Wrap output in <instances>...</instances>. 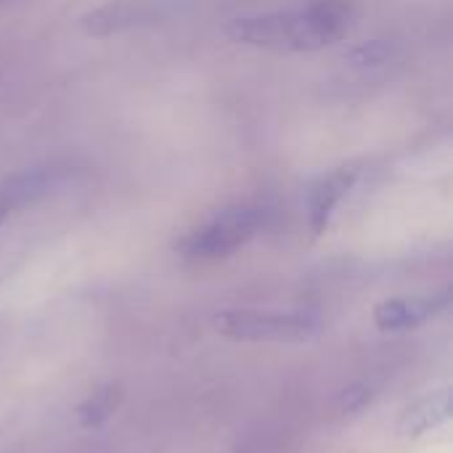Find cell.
Masks as SVG:
<instances>
[{
  "instance_id": "cell-9",
  "label": "cell",
  "mask_w": 453,
  "mask_h": 453,
  "mask_svg": "<svg viewBox=\"0 0 453 453\" xmlns=\"http://www.w3.org/2000/svg\"><path fill=\"white\" fill-rule=\"evenodd\" d=\"M117 403H119V388L104 385L90 398H85V403L77 409V419L82 427H98L114 414Z\"/></svg>"
},
{
  "instance_id": "cell-4",
  "label": "cell",
  "mask_w": 453,
  "mask_h": 453,
  "mask_svg": "<svg viewBox=\"0 0 453 453\" xmlns=\"http://www.w3.org/2000/svg\"><path fill=\"white\" fill-rule=\"evenodd\" d=\"M178 0H111L80 19V27L90 37H109L141 27H154L173 19Z\"/></svg>"
},
{
  "instance_id": "cell-8",
  "label": "cell",
  "mask_w": 453,
  "mask_h": 453,
  "mask_svg": "<svg viewBox=\"0 0 453 453\" xmlns=\"http://www.w3.org/2000/svg\"><path fill=\"white\" fill-rule=\"evenodd\" d=\"M451 414V393L449 390H441V393H433L427 398H422L419 403H414L403 419H401V433L409 435V438H417L422 433H430L433 427H438L441 422H446Z\"/></svg>"
},
{
  "instance_id": "cell-2",
  "label": "cell",
  "mask_w": 453,
  "mask_h": 453,
  "mask_svg": "<svg viewBox=\"0 0 453 453\" xmlns=\"http://www.w3.org/2000/svg\"><path fill=\"white\" fill-rule=\"evenodd\" d=\"M265 223V210L257 204H231L212 218L194 226L178 244V255L183 260L207 263L220 260L242 250L247 242L257 236Z\"/></svg>"
},
{
  "instance_id": "cell-6",
  "label": "cell",
  "mask_w": 453,
  "mask_h": 453,
  "mask_svg": "<svg viewBox=\"0 0 453 453\" xmlns=\"http://www.w3.org/2000/svg\"><path fill=\"white\" fill-rule=\"evenodd\" d=\"M358 167L356 165H345V167H337L332 170L329 175H324L313 191H311V199H308V223H311V231L319 236L326 231L332 215L337 212V207L342 204V199L350 194V188L356 186L358 180Z\"/></svg>"
},
{
  "instance_id": "cell-3",
  "label": "cell",
  "mask_w": 453,
  "mask_h": 453,
  "mask_svg": "<svg viewBox=\"0 0 453 453\" xmlns=\"http://www.w3.org/2000/svg\"><path fill=\"white\" fill-rule=\"evenodd\" d=\"M220 334L242 342H303L319 332V321L308 313H263L226 311L215 319Z\"/></svg>"
},
{
  "instance_id": "cell-7",
  "label": "cell",
  "mask_w": 453,
  "mask_h": 453,
  "mask_svg": "<svg viewBox=\"0 0 453 453\" xmlns=\"http://www.w3.org/2000/svg\"><path fill=\"white\" fill-rule=\"evenodd\" d=\"M451 303L449 292L433 295V297H398V300H385L374 311V321L385 332H401V329H414L438 313H443Z\"/></svg>"
},
{
  "instance_id": "cell-1",
  "label": "cell",
  "mask_w": 453,
  "mask_h": 453,
  "mask_svg": "<svg viewBox=\"0 0 453 453\" xmlns=\"http://www.w3.org/2000/svg\"><path fill=\"white\" fill-rule=\"evenodd\" d=\"M350 8L342 0H319L308 8L271 11L255 16L231 19L226 35L234 42L276 50V53H305L332 45L348 32Z\"/></svg>"
},
{
  "instance_id": "cell-5",
  "label": "cell",
  "mask_w": 453,
  "mask_h": 453,
  "mask_svg": "<svg viewBox=\"0 0 453 453\" xmlns=\"http://www.w3.org/2000/svg\"><path fill=\"white\" fill-rule=\"evenodd\" d=\"M58 180L56 167H29L0 178V226L19 210L32 207L42 199Z\"/></svg>"
}]
</instances>
